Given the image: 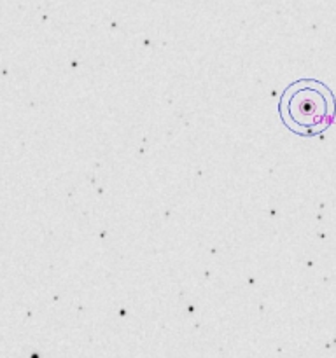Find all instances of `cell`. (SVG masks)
Segmentation results:
<instances>
[{"mask_svg": "<svg viewBox=\"0 0 336 358\" xmlns=\"http://www.w3.org/2000/svg\"><path fill=\"white\" fill-rule=\"evenodd\" d=\"M290 117L301 126L317 124L324 119L326 103L322 94L315 91H298L289 103Z\"/></svg>", "mask_w": 336, "mask_h": 358, "instance_id": "6da1fadb", "label": "cell"}]
</instances>
